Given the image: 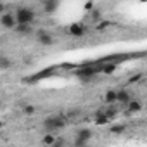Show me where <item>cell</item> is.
<instances>
[{"mask_svg": "<svg viewBox=\"0 0 147 147\" xmlns=\"http://www.w3.org/2000/svg\"><path fill=\"white\" fill-rule=\"evenodd\" d=\"M19 35H30L33 30H31V24H18L16 28H14Z\"/></svg>", "mask_w": 147, "mask_h": 147, "instance_id": "cell-13", "label": "cell"}, {"mask_svg": "<svg viewBox=\"0 0 147 147\" xmlns=\"http://www.w3.org/2000/svg\"><path fill=\"white\" fill-rule=\"evenodd\" d=\"M57 7H59V2H43V11L47 12V14H54L55 11H57Z\"/></svg>", "mask_w": 147, "mask_h": 147, "instance_id": "cell-12", "label": "cell"}, {"mask_svg": "<svg viewBox=\"0 0 147 147\" xmlns=\"http://www.w3.org/2000/svg\"><path fill=\"white\" fill-rule=\"evenodd\" d=\"M0 59H2V55H0Z\"/></svg>", "mask_w": 147, "mask_h": 147, "instance_id": "cell-24", "label": "cell"}, {"mask_svg": "<svg viewBox=\"0 0 147 147\" xmlns=\"http://www.w3.org/2000/svg\"><path fill=\"white\" fill-rule=\"evenodd\" d=\"M36 42L43 47H49V45H54V36L45 30H38L36 31Z\"/></svg>", "mask_w": 147, "mask_h": 147, "instance_id": "cell-5", "label": "cell"}, {"mask_svg": "<svg viewBox=\"0 0 147 147\" xmlns=\"http://www.w3.org/2000/svg\"><path fill=\"white\" fill-rule=\"evenodd\" d=\"M99 73V66H87V67H80V69H76V75L83 80V82H88V80H92L95 75Z\"/></svg>", "mask_w": 147, "mask_h": 147, "instance_id": "cell-3", "label": "cell"}, {"mask_svg": "<svg viewBox=\"0 0 147 147\" xmlns=\"http://www.w3.org/2000/svg\"><path fill=\"white\" fill-rule=\"evenodd\" d=\"M126 107H128V113H138V111H142V102L140 100H137V99H131L128 104H126Z\"/></svg>", "mask_w": 147, "mask_h": 147, "instance_id": "cell-10", "label": "cell"}, {"mask_svg": "<svg viewBox=\"0 0 147 147\" xmlns=\"http://www.w3.org/2000/svg\"><path fill=\"white\" fill-rule=\"evenodd\" d=\"M99 71L106 73V75H113L116 71V62H104L102 66H99Z\"/></svg>", "mask_w": 147, "mask_h": 147, "instance_id": "cell-11", "label": "cell"}, {"mask_svg": "<svg viewBox=\"0 0 147 147\" xmlns=\"http://www.w3.org/2000/svg\"><path fill=\"white\" fill-rule=\"evenodd\" d=\"M67 125V118L62 114H55V116H49L43 119V128L45 133H54L55 130H61Z\"/></svg>", "mask_w": 147, "mask_h": 147, "instance_id": "cell-1", "label": "cell"}, {"mask_svg": "<svg viewBox=\"0 0 147 147\" xmlns=\"http://www.w3.org/2000/svg\"><path fill=\"white\" fill-rule=\"evenodd\" d=\"M50 147H66V140H64L62 137H57V138H55V142H54Z\"/></svg>", "mask_w": 147, "mask_h": 147, "instance_id": "cell-18", "label": "cell"}, {"mask_svg": "<svg viewBox=\"0 0 147 147\" xmlns=\"http://www.w3.org/2000/svg\"><path fill=\"white\" fill-rule=\"evenodd\" d=\"M85 31H87V28H85L83 23H73V24L69 26V33H71L73 36H83Z\"/></svg>", "mask_w": 147, "mask_h": 147, "instance_id": "cell-6", "label": "cell"}, {"mask_svg": "<svg viewBox=\"0 0 147 147\" xmlns=\"http://www.w3.org/2000/svg\"><path fill=\"white\" fill-rule=\"evenodd\" d=\"M23 113H24V114H28V116H31V114H35V113H36V107H35V106H31V104H28V106H24V107H23Z\"/></svg>", "mask_w": 147, "mask_h": 147, "instance_id": "cell-17", "label": "cell"}, {"mask_svg": "<svg viewBox=\"0 0 147 147\" xmlns=\"http://www.w3.org/2000/svg\"><path fill=\"white\" fill-rule=\"evenodd\" d=\"M14 18L18 24H31L35 21V11L30 7H19L14 12Z\"/></svg>", "mask_w": 147, "mask_h": 147, "instance_id": "cell-2", "label": "cell"}, {"mask_svg": "<svg viewBox=\"0 0 147 147\" xmlns=\"http://www.w3.org/2000/svg\"><path fill=\"white\" fill-rule=\"evenodd\" d=\"M131 99H133V97H131L126 90H119V92H116V102H119V104H128Z\"/></svg>", "mask_w": 147, "mask_h": 147, "instance_id": "cell-8", "label": "cell"}, {"mask_svg": "<svg viewBox=\"0 0 147 147\" xmlns=\"http://www.w3.org/2000/svg\"><path fill=\"white\" fill-rule=\"evenodd\" d=\"M85 9L87 11H94V2H87L85 4Z\"/></svg>", "mask_w": 147, "mask_h": 147, "instance_id": "cell-21", "label": "cell"}, {"mask_svg": "<svg viewBox=\"0 0 147 147\" xmlns=\"http://www.w3.org/2000/svg\"><path fill=\"white\" fill-rule=\"evenodd\" d=\"M9 66H11V59H7V57L2 55V59H0V69H5Z\"/></svg>", "mask_w": 147, "mask_h": 147, "instance_id": "cell-19", "label": "cell"}, {"mask_svg": "<svg viewBox=\"0 0 147 147\" xmlns=\"http://www.w3.org/2000/svg\"><path fill=\"white\" fill-rule=\"evenodd\" d=\"M104 102L106 104H114L116 102V92L114 90H107L106 95H104Z\"/></svg>", "mask_w": 147, "mask_h": 147, "instance_id": "cell-15", "label": "cell"}, {"mask_svg": "<svg viewBox=\"0 0 147 147\" xmlns=\"http://www.w3.org/2000/svg\"><path fill=\"white\" fill-rule=\"evenodd\" d=\"M92 137H94V133H92V130H90V128H80V130L76 131V138H78V140L90 142V140H92Z\"/></svg>", "mask_w": 147, "mask_h": 147, "instance_id": "cell-7", "label": "cell"}, {"mask_svg": "<svg viewBox=\"0 0 147 147\" xmlns=\"http://www.w3.org/2000/svg\"><path fill=\"white\" fill-rule=\"evenodd\" d=\"M75 147H88V142H83V140H78L75 138V144H73Z\"/></svg>", "mask_w": 147, "mask_h": 147, "instance_id": "cell-20", "label": "cell"}, {"mask_svg": "<svg viewBox=\"0 0 147 147\" xmlns=\"http://www.w3.org/2000/svg\"><path fill=\"white\" fill-rule=\"evenodd\" d=\"M0 24H2L5 30H14L18 26L16 18H14V12H5V14L0 16Z\"/></svg>", "mask_w": 147, "mask_h": 147, "instance_id": "cell-4", "label": "cell"}, {"mask_svg": "<svg viewBox=\"0 0 147 147\" xmlns=\"http://www.w3.org/2000/svg\"><path fill=\"white\" fill-rule=\"evenodd\" d=\"M92 16H94V19H99V18H100V12H99V11H94Z\"/></svg>", "mask_w": 147, "mask_h": 147, "instance_id": "cell-23", "label": "cell"}, {"mask_svg": "<svg viewBox=\"0 0 147 147\" xmlns=\"http://www.w3.org/2000/svg\"><path fill=\"white\" fill-rule=\"evenodd\" d=\"M125 131V125H113L111 126V133H114V135H121Z\"/></svg>", "mask_w": 147, "mask_h": 147, "instance_id": "cell-16", "label": "cell"}, {"mask_svg": "<svg viewBox=\"0 0 147 147\" xmlns=\"http://www.w3.org/2000/svg\"><path fill=\"white\" fill-rule=\"evenodd\" d=\"M109 123H111V119L104 114V109H99L95 113V125H109Z\"/></svg>", "mask_w": 147, "mask_h": 147, "instance_id": "cell-9", "label": "cell"}, {"mask_svg": "<svg viewBox=\"0 0 147 147\" xmlns=\"http://www.w3.org/2000/svg\"><path fill=\"white\" fill-rule=\"evenodd\" d=\"M7 11H5V5L2 4V2H0V16H2V14H5Z\"/></svg>", "mask_w": 147, "mask_h": 147, "instance_id": "cell-22", "label": "cell"}, {"mask_svg": "<svg viewBox=\"0 0 147 147\" xmlns=\"http://www.w3.org/2000/svg\"><path fill=\"white\" fill-rule=\"evenodd\" d=\"M55 138H57V137H55L54 133H45V135H43V138H42V144H43V145H47V147H50V145L55 142Z\"/></svg>", "mask_w": 147, "mask_h": 147, "instance_id": "cell-14", "label": "cell"}]
</instances>
